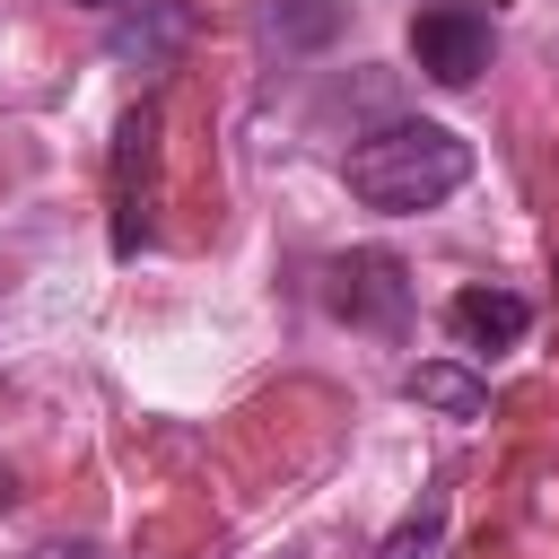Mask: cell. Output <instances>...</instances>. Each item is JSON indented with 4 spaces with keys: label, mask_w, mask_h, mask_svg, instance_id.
Listing matches in <instances>:
<instances>
[{
    "label": "cell",
    "mask_w": 559,
    "mask_h": 559,
    "mask_svg": "<svg viewBox=\"0 0 559 559\" xmlns=\"http://www.w3.org/2000/svg\"><path fill=\"white\" fill-rule=\"evenodd\" d=\"M341 175H349V201H367L384 218H419L472 183V140L445 122H384L341 157Z\"/></svg>",
    "instance_id": "cell-1"
},
{
    "label": "cell",
    "mask_w": 559,
    "mask_h": 559,
    "mask_svg": "<svg viewBox=\"0 0 559 559\" xmlns=\"http://www.w3.org/2000/svg\"><path fill=\"white\" fill-rule=\"evenodd\" d=\"M489 52H498V26H489L480 0H419L411 9V61H419V79L472 87L489 70Z\"/></svg>",
    "instance_id": "cell-2"
},
{
    "label": "cell",
    "mask_w": 559,
    "mask_h": 559,
    "mask_svg": "<svg viewBox=\"0 0 559 559\" xmlns=\"http://www.w3.org/2000/svg\"><path fill=\"white\" fill-rule=\"evenodd\" d=\"M105 201H114V253L131 262V253L148 245V227H157V218H148V210H157V105H148V96L114 122V192H105Z\"/></svg>",
    "instance_id": "cell-3"
},
{
    "label": "cell",
    "mask_w": 559,
    "mask_h": 559,
    "mask_svg": "<svg viewBox=\"0 0 559 559\" xmlns=\"http://www.w3.org/2000/svg\"><path fill=\"white\" fill-rule=\"evenodd\" d=\"M445 332L463 341V349H515L524 332H533V297H515V288H454L445 297Z\"/></svg>",
    "instance_id": "cell-4"
},
{
    "label": "cell",
    "mask_w": 559,
    "mask_h": 559,
    "mask_svg": "<svg viewBox=\"0 0 559 559\" xmlns=\"http://www.w3.org/2000/svg\"><path fill=\"white\" fill-rule=\"evenodd\" d=\"M332 306L349 323H402L411 288H402V271L384 253H349V262H332Z\"/></svg>",
    "instance_id": "cell-5"
},
{
    "label": "cell",
    "mask_w": 559,
    "mask_h": 559,
    "mask_svg": "<svg viewBox=\"0 0 559 559\" xmlns=\"http://www.w3.org/2000/svg\"><path fill=\"white\" fill-rule=\"evenodd\" d=\"M183 35H192V9H183V0H157L148 17H122V26L105 35V52H114V61H140V70H166Z\"/></svg>",
    "instance_id": "cell-6"
},
{
    "label": "cell",
    "mask_w": 559,
    "mask_h": 559,
    "mask_svg": "<svg viewBox=\"0 0 559 559\" xmlns=\"http://www.w3.org/2000/svg\"><path fill=\"white\" fill-rule=\"evenodd\" d=\"M402 393H411L419 411H437V419H480V411H489V384H480L472 367H454V358H419V367L402 376Z\"/></svg>",
    "instance_id": "cell-7"
},
{
    "label": "cell",
    "mask_w": 559,
    "mask_h": 559,
    "mask_svg": "<svg viewBox=\"0 0 559 559\" xmlns=\"http://www.w3.org/2000/svg\"><path fill=\"white\" fill-rule=\"evenodd\" d=\"M445 550V489H419V507L376 542V559H437Z\"/></svg>",
    "instance_id": "cell-8"
},
{
    "label": "cell",
    "mask_w": 559,
    "mask_h": 559,
    "mask_svg": "<svg viewBox=\"0 0 559 559\" xmlns=\"http://www.w3.org/2000/svg\"><path fill=\"white\" fill-rule=\"evenodd\" d=\"M280 9H288V26H280L288 44H323L341 26V0H280Z\"/></svg>",
    "instance_id": "cell-9"
},
{
    "label": "cell",
    "mask_w": 559,
    "mask_h": 559,
    "mask_svg": "<svg viewBox=\"0 0 559 559\" xmlns=\"http://www.w3.org/2000/svg\"><path fill=\"white\" fill-rule=\"evenodd\" d=\"M26 559H87V542H44V550H26Z\"/></svg>",
    "instance_id": "cell-10"
},
{
    "label": "cell",
    "mask_w": 559,
    "mask_h": 559,
    "mask_svg": "<svg viewBox=\"0 0 559 559\" xmlns=\"http://www.w3.org/2000/svg\"><path fill=\"white\" fill-rule=\"evenodd\" d=\"M79 9H114V0H79Z\"/></svg>",
    "instance_id": "cell-11"
}]
</instances>
